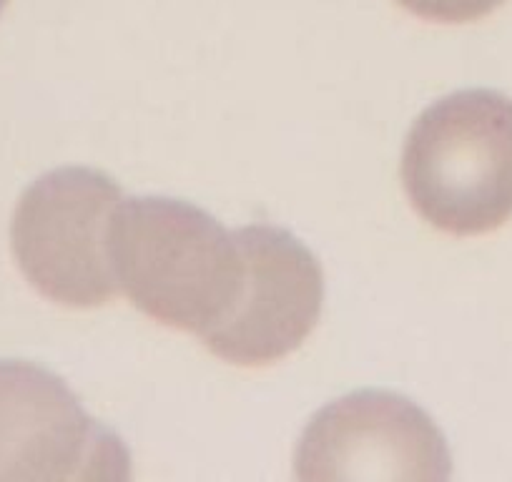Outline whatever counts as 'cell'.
<instances>
[{"mask_svg":"<svg viewBox=\"0 0 512 482\" xmlns=\"http://www.w3.org/2000/svg\"><path fill=\"white\" fill-rule=\"evenodd\" d=\"M8 6V0H0V13H3V8Z\"/></svg>","mask_w":512,"mask_h":482,"instance_id":"ba28073f","label":"cell"},{"mask_svg":"<svg viewBox=\"0 0 512 482\" xmlns=\"http://www.w3.org/2000/svg\"><path fill=\"white\" fill-rule=\"evenodd\" d=\"M450 450L425 410L364 390L312 417L299 440V480H447Z\"/></svg>","mask_w":512,"mask_h":482,"instance_id":"8992f818","label":"cell"},{"mask_svg":"<svg viewBox=\"0 0 512 482\" xmlns=\"http://www.w3.org/2000/svg\"><path fill=\"white\" fill-rule=\"evenodd\" d=\"M123 194L111 176L68 166L23 191L11 221V247L23 277L51 302L103 307L118 294L111 224Z\"/></svg>","mask_w":512,"mask_h":482,"instance_id":"3957f363","label":"cell"},{"mask_svg":"<svg viewBox=\"0 0 512 482\" xmlns=\"http://www.w3.org/2000/svg\"><path fill=\"white\" fill-rule=\"evenodd\" d=\"M118 292L171 329L204 337L229 309L241 272L236 231L166 196L123 199L111 224Z\"/></svg>","mask_w":512,"mask_h":482,"instance_id":"6da1fadb","label":"cell"},{"mask_svg":"<svg viewBox=\"0 0 512 482\" xmlns=\"http://www.w3.org/2000/svg\"><path fill=\"white\" fill-rule=\"evenodd\" d=\"M397 6L432 23H472L490 16L505 0H395Z\"/></svg>","mask_w":512,"mask_h":482,"instance_id":"52a82bcc","label":"cell"},{"mask_svg":"<svg viewBox=\"0 0 512 482\" xmlns=\"http://www.w3.org/2000/svg\"><path fill=\"white\" fill-rule=\"evenodd\" d=\"M241 272L224 317L201 337L211 354L236 367H267L312 334L324 307L319 259L287 229L236 231Z\"/></svg>","mask_w":512,"mask_h":482,"instance_id":"277c9868","label":"cell"},{"mask_svg":"<svg viewBox=\"0 0 512 482\" xmlns=\"http://www.w3.org/2000/svg\"><path fill=\"white\" fill-rule=\"evenodd\" d=\"M131 455L93 420L66 382L0 359V480H128Z\"/></svg>","mask_w":512,"mask_h":482,"instance_id":"5b68a950","label":"cell"},{"mask_svg":"<svg viewBox=\"0 0 512 482\" xmlns=\"http://www.w3.org/2000/svg\"><path fill=\"white\" fill-rule=\"evenodd\" d=\"M412 209L452 236L495 231L512 216V98L470 88L440 98L402 151Z\"/></svg>","mask_w":512,"mask_h":482,"instance_id":"7a4b0ae2","label":"cell"}]
</instances>
